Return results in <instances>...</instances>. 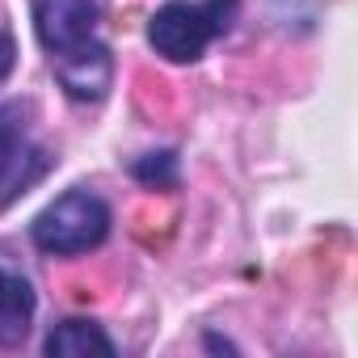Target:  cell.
I'll return each mask as SVG.
<instances>
[{
    "label": "cell",
    "mask_w": 358,
    "mask_h": 358,
    "mask_svg": "<svg viewBox=\"0 0 358 358\" xmlns=\"http://www.w3.org/2000/svg\"><path fill=\"white\" fill-rule=\"evenodd\" d=\"M236 0H169L148 22V43L169 64H194L220 34H228Z\"/></svg>",
    "instance_id": "6da1fadb"
},
{
    "label": "cell",
    "mask_w": 358,
    "mask_h": 358,
    "mask_svg": "<svg viewBox=\"0 0 358 358\" xmlns=\"http://www.w3.org/2000/svg\"><path fill=\"white\" fill-rule=\"evenodd\" d=\"M30 236L43 253H55V257L89 253L110 236V207L89 190H68L34 220Z\"/></svg>",
    "instance_id": "7a4b0ae2"
},
{
    "label": "cell",
    "mask_w": 358,
    "mask_h": 358,
    "mask_svg": "<svg viewBox=\"0 0 358 358\" xmlns=\"http://www.w3.org/2000/svg\"><path fill=\"white\" fill-rule=\"evenodd\" d=\"M34 30L51 55H64L93 38L97 5L93 0H34Z\"/></svg>",
    "instance_id": "3957f363"
},
{
    "label": "cell",
    "mask_w": 358,
    "mask_h": 358,
    "mask_svg": "<svg viewBox=\"0 0 358 358\" xmlns=\"http://www.w3.org/2000/svg\"><path fill=\"white\" fill-rule=\"evenodd\" d=\"M51 68H55V80L64 85V93L76 97V101H101L110 80H114L110 51L97 38H89V43L64 51V55H51Z\"/></svg>",
    "instance_id": "277c9868"
},
{
    "label": "cell",
    "mask_w": 358,
    "mask_h": 358,
    "mask_svg": "<svg viewBox=\"0 0 358 358\" xmlns=\"http://www.w3.org/2000/svg\"><path fill=\"white\" fill-rule=\"evenodd\" d=\"M34 320V291L22 274L0 270V345H17L26 341Z\"/></svg>",
    "instance_id": "5b68a950"
},
{
    "label": "cell",
    "mask_w": 358,
    "mask_h": 358,
    "mask_svg": "<svg viewBox=\"0 0 358 358\" xmlns=\"http://www.w3.org/2000/svg\"><path fill=\"white\" fill-rule=\"evenodd\" d=\"M26 160V110L17 101L0 106V190L17 194L30 177H22Z\"/></svg>",
    "instance_id": "8992f818"
},
{
    "label": "cell",
    "mask_w": 358,
    "mask_h": 358,
    "mask_svg": "<svg viewBox=\"0 0 358 358\" xmlns=\"http://www.w3.org/2000/svg\"><path fill=\"white\" fill-rule=\"evenodd\" d=\"M51 358H89V354H114V341L93 324V320H64L51 329L47 345H43Z\"/></svg>",
    "instance_id": "52a82bcc"
},
{
    "label": "cell",
    "mask_w": 358,
    "mask_h": 358,
    "mask_svg": "<svg viewBox=\"0 0 358 358\" xmlns=\"http://www.w3.org/2000/svg\"><path fill=\"white\" fill-rule=\"evenodd\" d=\"M135 177L143 186H173L177 182V160L173 152H152L143 160H135Z\"/></svg>",
    "instance_id": "ba28073f"
},
{
    "label": "cell",
    "mask_w": 358,
    "mask_h": 358,
    "mask_svg": "<svg viewBox=\"0 0 358 358\" xmlns=\"http://www.w3.org/2000/svg\"><path fill=\"white\" fill-rule=\"evenodd\" d=\"M13 72V43H9V34L0 30V80H5Z\"/></svg>",
    "instance_id": "9c48e42d"
}]
</instances>
